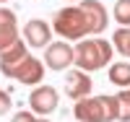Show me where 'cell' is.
Returning a JSON list of instances; mask_svg holds the SVG:
<instances>
[{
    "label": "cell",
    "mask_w": 130,
    "mask_h": 122,
    "mask_svg": "<svg viewBox=\"0 0 130 122\" xmlns=\"http://www.w3.org/2000/svg\"><path fill=\"white\" fill-rule=\"evenodd\" d=\"M0 73L5 78H16L24 86H39L44 78V62L31 57L26 49V42L18 39L13 47L0 52Z\"/></svg>",
    "instance_id": "6da1fadb"
},
{
    "label": "cell",
    "mask_w": 130,
    "mask_h": 122,
    "mask_svg": "<svg viewBox=\"0 0 130 122\" xmlns=\"http://www.w3.org/2000/svg\"><path fill=\"white\" fill-rule=\"evenodd\" d=\"M52 29L68 42H83V37H91V24L81 5H65V8L55 10Z\"/></svg>",
    "instance_id": "7a4b0ae2"
},
{
    "label": "cell",
    "mask_w": 130,
    "mask_h": 122,
    "mask_svg": "<svg viewBox=\"0 0 130 122\" xmlns=\"http://www.w3.org/2000/svg\"><path fill=\"white\" fill-rule=\"evenodd\" d=\"M73 49H75V65L83 73H96L112 62V42L99 39V37L83 39Z\"/></svg>",
    "instance_id": "3957f363"
},
{
    "label": "cell",
    "mask_w": 130,
    "mask_h": 122,
    "mask_svg": "<svg viewBox=\"0 0 130 122\" xmlns=\"http://www.w3.org/2000/svg\"><path fill=\"white\" fill-rule=\"evenodd\" d=\"M73 117L78 122H112L117 119V101L115 96H86L75 101Z\"/></svg>",
    "instance_id": "277c9868"
},
{
    "label": "cell",
    "mask_w": 130,
    "mask_h": 122,
    "mask_svg": "<svg viewBox=\"0 0 130 122\" xmlns=\"http://www.w3.org/2000/svg\"><path fill=\"white\" fill-rule=\"evenodd\" d=\"M57 104H60V96H57V88H52V86H37L29 96V107L37 117L52 114L57 109Z\"/></svg>",
    "instance_id": "5b68a950"
},
{
    "label": "cell",
    "mask_w": 130,
    "mask_h": 122,
    "mask_svg": "<svg viewBox=\"0 0 130 122\" xmlns=\"http://www.w3.org/2000/svg\"><path fill=\"white\" fill-rule=\"evenodd\" d=\"M50 37H52V29L47 21H42V18H31L24 24V29H21V39H24L29 47H34V49H47L50 47Z\"/></svg>",
    "instance_id": "8992f818"
},
{
    "label": "cell",
    "mask_w": 130,
    "mask_h": 122,
    "mask_svg": "<svg viewBox=\"0 0 130 122\" xmlns=\"http://www.w3.org/2000/svg\"><path fill=\"white\" fill-rule=\"evenodd\" d=\"M75 62V49L68 42H52L44 49V65L50 70H68Z\"/></svg>",
    "instance_id": "52a82bcc"
},
{
    "label": "cell",
    "mask_w": 130,
    "mask_h": 122,
    "mask_svg": "<svg viewBox=\"0 0 130 122\" xmlns=\"http://www.w3.org/2000/svg\"><path fill=\"white\" fill-rule=\"evenodd\" d=\"M91 86H94L91 75L83 73V70H78V68L65 75V94H68L70 99H75V101H81V99L89 96L91 94Z\"/></svg>",
    "instance_id": "ba28073f"
},
{
    "label": "cell",
    "mask_w": 130,
    "mask_h": 122,
    "mask_svg": "<svg viewBox=\"0 0 130 122\" xmlns=\"http://www.w3.org/2000/svg\"><path fill=\"white\" fill-rule=\"evenodd\" d=\"M18 42V18L10 8H0V52Z\"/></svg>",
    "instance_id": "9c48e42d"
},
{
    "label": "cell",
    "mask_w": 130,
    "mask_h": 122,
    "mask_svg": "<svg viewBox=\"0 0 130 122\" xmlns=\"http://www.w3.org/2000/svg\"><path fill=\"white\" fill-rule=\"evenodd\" d=\"M78 5L83 8V13H86V18H89V24H91V37H94V34H102V31L109 26L107 8L99 3V0H81Z\"/></svg>",
    "instance_id": "30bf717a"
},
{
    "label": "cell",
    "mask_w": 130,
    "mask_h": 122,
    "mask_svg": "<svg viewBox=\"0 0 130 122\" xmlns=\"http://www.w3.org/2000/svg\"><path fill=\"white\" fill-rule=\"evenodd\" d=\"M109 81L120 88H130V62H112L109 65Z\"/></svg>",
    "instance_id": "8fae6325"
},
{
    "label": "cell",
    "mask_w": 130,
    "mask_h": 122,
    "mask_svg": "<svg viewBox=\"0 0 130 122\" xmlns=\"http://www.w3.org/2000/svg\"><path fill=\"white\" fill-rule=\"evenodd\" d=\"M112 47L122 55V57H130V29H117L112 34Z\"/></svg>",
    "instance_id": "7c38bea8"
},
{
    "label": "cell",
    "mask_w": 130,
    "mask_h": 122,
    "mask_svg": "<svg viewBox=\"0 0 130 122\" xmlns=\"http://www.w3.org/2000/svg\"><path fill=\"white\" fill-rule=\"evenodd\" d=\"M117 101V122H130V88H122L115 96Z\"/></svg>",
    "instance_id": "4fadbf2b"
},
{
    "label": "cell",
    "mask_w": 130,
    "mask_h": 122,
    "mask_svg": "<svg viewBox=\"0 0 130 122\" xmlns=\"http://www.w3.org/2000/svg\"><path fill=\"white\" fill-rule=\"evenodd\" d=\"M112 18H115L122 29H130V0H117V3H115V10H112Z\"/></svg>",
    "instance_id": "5bb4252c"
},
{
    "label": "cell",
    "mask_w": 130,
    "mask_h": 122,
    "mask_svg": "<svg viewBox=\"0 0 130 122\" xmlns=\"http://www.w3.org/2000/svg\"><path fill=\"white\" fill-rule=\"evenodd\" d=\"M10 122H39V117L34 112H29V109H24V112H16Z\"/></svg>",
    "instance_id": "9a60e30c"
},
{
    "label": "cell",
    "mask_w": 130,
    "mask_h": 122,
    "mask_svg": "<svg viewBox=\"0 0 130 122\" xmlns=\"http://www.w3.org/2000/svg\"><path fill=\"white\" fill-rule=\"evenodd\" d=\"M10 104H13V99H10V94H8V91H3V88H0V117H3V114H8Z\"/></svg>",
    "instance_id": "2e32d148"
},
{
    "label": "cell",
    "mask_w": 130,
    "mask_h": 122,
    "mask_svg": "<svg viewBox=\"0 0 130 122\" xmlns=\"http://www.w3.org/2000/svg\"><path fill=\"white\" fill-rule=\"evenodd\" d=\"M39 122H50V119H39Z\"/></svg>",
    "instance_id": "e0dca14e"
},
{
    "label": "cell",
    "mask_w": 130,
    "mask_h": 122,
    "mask_svg": "<svg viewBox=\"0 0 130 122\" xmlns=\"http://www.w3.org/2000/svg\"><path fill=\"white\" fill-rule=\"evenodd\" d=\"M0 3H8V0H0Z\"/></svg>",
    "instance_id": "ac0fdd59"
},
{
    "label": "cell",
    "mask_w": 130,
    "mask_h": 122,
    "mask_svg": "<svg viewBox=\"0 0 130 122\" xmlns=\"http://www.w3.org/2000/svg\"><path fill=\"white\" fill-rule=\"evenodd\" d=\"M68 3H73V0H68Z\"/></svg>",
    "instance_id": "d6986e66"
}]
</instances>
